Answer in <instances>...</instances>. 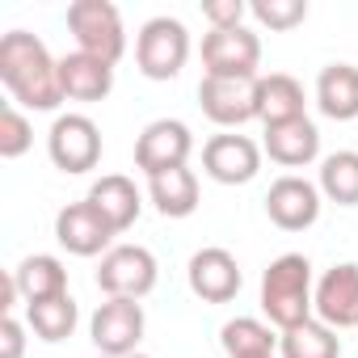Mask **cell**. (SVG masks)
Wrapping results in <instances>:
<instances>
[{
    "instance_id": "cell-5",
    "label": "cell",
    "mask_w": 358,
    "mask_h": 358,
    "mask_svg": "<svg viewBox=\"0 0 358 358\" xmlns=\"http://www.w3.org/2000/svg\"><path fill=\"white\" fill-rule=\"evenodd\" d=\"M143 329H148V316H143L139 299H106L93 312V320H89V337H93V345H97L101 358L139 354Z\"/></svg>"
},
{
    "instance_id": "cell-32",
    "label": "cell",
    "mask_w": 358,
    "mask_h": 358,
    "mask_svg": "<svg viewBox=\"0 0 358 358\" xmlns=\"http://www.w3.org/2000/svg\"><path fill=\"white\" fill-rule=\"evenodd\" d=\"M266 358H274V354H266Z\"/></svg>"
},
{
    "instance_id": "cell-10",
    "label": "cell",
    "mask_w": 358,
    "mask_h": 358,
    "mask_svg": "<svg viewBox=\"0 0 358 358\" xmlns=\"http://www.w3.org/2000/svg\"><path fill=\"white\" fill-rule=\"evenodd\" d=\"M266 215L274 228L282 232H303L320 220V186H312L308 177H278V182L266 190Z\"/></svg>"
},
{
    "instance_id": "cell-22",
    "label": "cell",
    "mask_w": 358,
    "mask_h": 358,
    "mask_svg": "<svg viewBox=\"0 0 358 358\" xmlns=\"http://www.w3.org/2000/svg\"><path fill=\"white\" fill-rule=\"evenodd\" d=\"M257 118L266 127L303 118V85L287 72H270L257 80Z\"/></svg>"
},
{
    "instance_id": "cell-9",
    "label": "cell",
    "mask_w": 358,
    "mask_h": 358,
    "mask_svg": "<svg viewBox=\"0 0 358 358\" xmlns=\"http://www.w3.org/2000/svg\"><path fill=\"white\" fill-rule=\"evenodd\" d=\"M257 80L262 76H203L199 101L215 127H241L257 118Z\"/></svg>"
},
{
    "instance_id": "cell-3",
    "label": "cell",
    "mask_w": 358,
    "mask_h": 358,
    "mask_svg": "<svg viewBox=\"0 0 358 358\" xmlns=\"http://www.w3.org/2000/svg\"><path fill=\"white\" fill-rule=\"evenodd\" d=\"M68 30L76 38V51L101 59V64H118L127 51V30H122V13L110 0H72L68 5Z\"/></svg>"
},
{
    "instance_id": "cell-18",
    "label": "cell",
    "mask_w": 358,
    "mask_h": 358,
    "mask_svg": "<svg viewBox=\"0 0 358 358\" xmlns=\"http://www.w3.org/2000/svg\"><path fill=\"white\" fill-rule=\"evenodd\" d=\"M89 203L106 215V224H110L114 232H127V228L139 220V211H143L135 182H131V177H122V173H106V177H97L93 190H89Z\"/></svg>"
},
{
    "instance_id": "cell-4",
    "label": "cell",
    "mask_w": 358,
    "mask_h": 358,
    "mask_svg": "<svg viewBox=\"0 0 358 358\" xmlns=\"http://www.w3.org/2000/svg\"><path fill=\"white\" fill-rule=\"evenodd\" d=\"M190 59V34L177 17H152L135 34V64L148 80H173Z\"/></svg>"
},
{
    "instance_id": "cell-11",
    "label": "cell",
    "mask_w": 358,
    "mask_h": 358,
    "mask_svg": "<svg viewBox=\"0 0 358 358\" xmlns=\"http://www.w3.org/2000/svg\"><path fill=\"white\" fill-rule=\"evenodd\" d=\"M114 236H118V232L106 224V215H101L89 199H85V203H68V207L55 215V241H59L72 257H97V253L106 257V253L114 249V245H110Z\"/></svg>"
},
{
    "instance_id": "cell-6",
    "label": "cell",
    "mask_w": 358,
    "mask_h": 358,
    "mask_svg": "<svg viewBox=\"0 0 358 358\" xmlns=\"http://www.w3.org/2000/svg\"><path fill=\"white\" fill-rule=\"evenodd\" d=\"M97 287L106 299H143L156 287V257L143 245H114L97 266Z\"/></svg>"
},
{
    "instance_id": "cell-14",
    "label": "cell",
    "mask_w": 358,
    "mask_h": 358,
    "mask_svg": "<svg viewBox=\"0 0 358 358\" xmlns=\"http://www.w3.org/2000/svg\"><path fill=\"white\" fill-rule=\"evenodd\" d=\"M316 320L329 329H358V266L341 262L316 282Z\"/></svg>"
},
{
    "instance_id": "cell-19",
    "label": "cell",
    "mask_w": 358,
    "mask_h": 358,
    "mask_svg": "<svg viewBox=\"0 0 358 358\" xmlns=\"http://www.w3.org/2000/svg\"><path fill=\"white\" fill-rule=\"evenodd\" d=\"M316 106L333 122L358 118V68L354 64H329L316 76Z\"/></svg>"
},
{
    "instance_id": "cell-29",
    "label": "cell",
    "mask_w": 358,
    "mask_h": 358,
    "mask_svg": "<svg viewBox=\"0 0 358 358\" xmlns=\"http://www.w3.org/2000/svg\"><path fill=\"white\" fill-rule=\"evenodd\" d=\"M245 13H249L245 0H203V17L211 22V30H232L245 22Z\"/></svg>"
},
{
    "instance_id": "cell-25",
    "label": "cell",
    "mask_w": 358,
    "mask_h": 358,
    "mask_svg": "<svg viewBox=\"0 0 358 358\" xmlns=\"http://www.w3.org/2000/svg\"><path fill=\"white\" fill-rule=\"evenodd\" d=\"M320 194L337 207H358V152H333L320 160Z\"/></svg>"
},
{
    "instance_id": "cell-23",
    "label": "cell",
    "mask_w": 358,
    "mask_h": 358,
    "mask_svg": "<svg viewBox=\"0 0 358 358\" xmlns=\"http://www.w3.org/2000/svg\"><path fill=\"white\" fill-rule=\"evenodd\" d=\"M282 358H341V337L324 320H303L278 337Z\"/></svg>"
},
{
    "instance_id": "cell-8",
    "label": "cell",
    "mask_w": 358,
    "mask_h": 358,
    "mask_svg": "<svg viewBox=\"0 0 358 358\" xmlns=\"http://www.w3.org/2000/svg\"><path fill=\"white\" fill-rule=\"evenodd\" d=\"M47 152L64 173H89L101 160V131L89 114H59L47 135Z\"/></svg>"
},
{
    "instance_id": "cell-27",
    "label": "cell",
    "mask_w": 358,
    "mask_h": 358,
    "mask_svg": "<svg viewBox=\"0 0 358 358\" xmlns=\"http://www.w3.org/2000/svg\"><path fill=\"white\" fill-rule=\"evenodd\" d=\"M30 143H34V127H30V118L9 101L5 110H0V156H5V160H17V156L30 152Z\"/></svg>"
},
{
    "instance_id": "cell-13",
    "label": "cell",
    "mask_w": 358,
    "mask_h": 358,
    "mask_svg": "<svg viewBox=\"0 0 358 358\" xmlns=\"http://www.w3.org/2000/svg\"><path fill=\"white\" fill-rule=\"evenodd\" d=\"M203 64H207V76H257L262 38L245 26L211 30L203 38Z\"/></svg>"
},
{
    "instance_id": "cell-12",
    "label": "cell",
    "mask_w": 358,
    "mask_h": 358,
    "mask_svg": "<svg viewBox=\"0 0 358 358\" xmlns=\"http://www.w3.org/2000/svg\"><path fill=\"white\" fill-rule=\"evenodd\" d=\"M203 169H207V177H215L220 186H245L262 169V148L249 135H236V131L211 135L203 143Z\"/></svg>"
},
{
    "instance_id": "cell-30",
    "label": "cell",
    "mask_w": 358,
    "mask_h": 358,
    "mask_svg": "<svg viewBox=\"0 0 358 358\" xmlns=\"http://www.w3.org/2000/svg\"><path fill=\"white\" fill-rule=\"evenodd\" d=\"M26 350V324L17 316H0V358H22Z\"/></svg>"
},
{
    "instance_id": "cell-24",
    "label": "cell",
    "mask_w": 358,
    "mask_h": 358,
    "mask_svg": "<svg viewBox=\"0 0 358 358\" xmlns=\"http://www.w3.org/2000/svg\"><path fill=\"white\" fill-rule=\"evenodd\" d=\"M220 345L228 358H266V354H274L278 337L270 333V324H262L253 316H236L220 329Z\"/></svg>"
},
{
    "instance_id": "cell-1",
    "label": "cell",
    "mask_w": 358,
    "mask_h": 358,
    "mask_svg": "<svg viewBox=\"0 0 358 358\" xmlns=\"http://www.w3.org/2000/svg\"><path fill=\"white\" fill-rule=\"evenodd\" d=\"M0 80L13 93V106H22V110L51 114L64 101L59 59H51L43 38H34L30 30H9L0 38Z\"/></svg>"
},
{
    "instance_id": "cell-16",
    "label": "cell",
    "mask_w": 358,
    "mask_h": 358,
    "mask_svg": "<svg viewBox=\"0 0 358 358\" xmlns=\"http://www.w3.org/2000/svg\"><path fill=\"white\" fill-rule=\"evenodd\" d=\"M266 152L282 169H303L320 156V131L308 114L291 118V122H274V127H266Z\"/></svg>"
},
{
    "instance_id": "cell-2",
    "label": "cell",
    "mask_w": 358,
    "mask_h": 358,
    "mask_svg": "<svg viewBox=\"0 0 358 358\" xmlns=\"http://www.w3.org/2000/svg\"><path fill=\"white\" fill-rule=\"evenodd\" d=\"M262 312L282 333L312 320L316 287H312V262L303 253H282L266 266V274H262Z\"/></svg>"
},
{
    "instance_id": "cell-28",
    "label": "cell",
    "mask_w": 358,
    "mask_h": 358,
    "mask_svg": "<svg viewBox=\"0 0 358 358\" xmlns=\"http://www.w3.org/2000/svg\"><path fill=\"white\" fill-rule=\"evenodd\" d=\"M249 13L270 30H295L308 17V0H253Z\"/></svg>"
},
{
    "instance_id": "cell-21",
    "label": "cell",
    "mask_w": 358,
    "mask_h": 358,
    "mask_svg": "<svg viewBox=\"0 0 358 358\" xmlns=\"http://www.w3.org/2000/svg\"><path fill=\"white\" fill-rule=\"evenodd\" d=\"M13 282H17L26 308H30V303H43V299H55V295H68V270H64V262L51 257V253L26 257V262L13 270Z\"/></svg>"
},
{
    "instance_id": "cell-26",
    "label": "cell",
    "mask_w": 358,
    "mask_h": 358,
    "mask_svg": "<svg viewBox=\"0 0 358 358\" xmlns=\"http://www.w3.org/2000/svg\"><path fill=\"white\" fill-rule=\"evenodd\" d=\"M26 320H30V329H34L43 341H64V337H72L80 312H76V299H72V295H55V299L30 303V308H26Z\"/></svg>"
},
{
    "instance_id": "cell-7",
    "label": "cell",
    "mask_w": 358,
    "mask_h": 358,
    "mask_svg": "<svg viewBox=\"0 0 358 358\" xmlns=\"http://www.w3.org/2000/svg\"><path fill=\"white\" fill-rule=\"evenodd\" d=\"M190 152H194V135L182 118H156L135 139V169H143L148 177H160L169 169H186Z\"/></svg>"
},
{
    "instance_id": "cell-17",
    "label": "cell",
    "mask_w": 358,
    "mask_h": 358,
    "mask_svg": "<svg viewBox=\"0 0 358 358\" xmlns=\"http://www.w3.org/2000/svg\"><path fill=\"white\" fill-rule=\"evenodd\" d=\"M59 85H64V97L72 101H101L114 89V68L85 51H72L59 59Z\"/></svg>"
},
{
    "instance_id": "cell-20",
    "label": "cell",
    "mask_w": 358,
    "mask_h": 358,
    "mask_svg": "<svg viewBox=\"0 0 358 358\" xmlns=\"http://www.w3.org/2000/svg\"><path fill=\"white\" fill-rule=\"evenodd\" d=\"M148 194L164 220H186L199 211V177L194 169H169L160 177H148Z\"/></svg>"
},
{
    "instance_id": "cell-31",
    "label": "cell",
    "mask_w": 358,
    "mask_h": 358,
    "mask_svg": "<svg viewBox=\"0 0 358 358\" xmlns=\"http://www.w3.org/2000/svg\"><path fill=\"white\" fill-rule=\"evenodd\" d=\"M127 358H148V354H127Z\"/></svg>"
},
{
    "instance_id": "cell-15",
    "label": "cell",
    "mask_w": 358,
    "mask_h": 358,
    "mask_svg": "<svg viewBox=\"0 0 358 358\" xmlns=\"http://www.w3.org/2000/svg\"><path fill=\"white\" fill-rule=\"evenodd\" d=\"M186 278H190V291H194L203 303H228V299H236V291H241V266H236V257H232L228 249H220V245L199 249V253L190 257Z\"/></svg>"
}]
</instances>
